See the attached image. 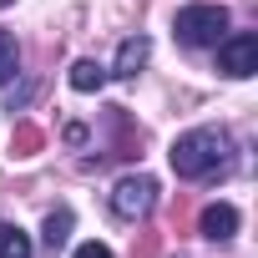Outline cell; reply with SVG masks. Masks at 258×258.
<instances>
[{"mask_svg":"<svg viewBox=\"0 0 258 258\" xmlns=\"http://www.w3.org/2000/svg\"><path fill=\"white\" fill-rule=\"evenodd\" d=\"M167 157H172V172L177 177L198 182V177H213V172H223L233 162V137L223 132V126H192V132H182L172 142Z\"/></svg>","mask_w":258,"mask_h":258,"instance_id":"6da1fadb","label":"cell"},{"mask_svg":"<svg viewBox=\"0 0 258 258\" xmlns=\"http://www.w3.org/2000/svg\"><path fill=\"white\" fill-rule=\"evenodd\" d=\"M223 36H228L223 6H182L177 11V41L182 46H218Z\"/></svg>","mask_w":258,"mask_h":258,"instance_id":"7a4b0ae2","label":"cell"},{"mask_svg":"<svg viewBox=\"0 0 258 258\" xmlns=\"http://www.w3.org/2000/svg\"><path fill=\"white\" fill-rule=\"evenodd\" d=\"M152 208H157V182H152L147 172H126V177H116V187H111V213H116V218L137 223V218H147Z\"/></svg>","mask_w":258,"mask_h":258,"instance_id":"3957f363","label":"cell"},{"mask_svg":"<svg viewBox=\"0 0 258 258\" xmlns=\"http://www.w3.org/2000/svg\"><path fill=\"white\" fill-rule=\"evenodd\" d=\"M218 71L223 76H253L258 71V36L253 31H233V36H223L218 41Z\"/></svg>","mask_w":258,"mask_h":258,"instance_id":"277c9868","label":"cell"},{"mask_svg":"<svg viewBox=\"0 0 258 258\" xmlns=\"http://www.w3.org/2000/svg\"><path fill=\"white\" fill-rule=\"evenodd\" d=\"M198 228H203L208 243H228V238L238 233V208H233V203H208L203 218H198Z\"/></svg>","mask_w":258,"mask_h":258,"instance_id":"5b68a950","label":"cell"},{"mask_svg":"<svg viewBox=\"0 0 258 258\" xmlns=\"http://www.w3.org/2000/svg\"><path fill=\"white\" fill-rule=\"evenodd\" d=\"M147 56H152V41L147 36H126L121 46H116V61H111V76H121V81H132L142 66H147Z\"/></svg>","mask_w":258,"mask_h":258,"instance_id":"8992f818","label":"cell"},{"mask_svg":"<svg viewBox=\"0 0 258 258\" xmlns=\"http://www.w3.org/2000/svg\"><path fill=\"white\" fill-rule=\"evenodd\" d=\"M46 147V132L36 121H16V132H11V157H36Z\"/></svg>","mask_w":258,"mask_h":258,"instance_id":"52a82bcc","label":"cell"},{"mask_svg":"<svg viewBox=\"0 0 258 258\" xmlns=\"http://www.w3.org/2000/svg\"><path fill=\"white\" fill-rule=\"evenodd\" d=\"M101 86H106V66H96L91 56H81V61L71 66V91H86V96H91V91H101Z\"/></svg>","mask_w":258,"mask_h":258,"instance_id":"ba28073f","label":"cell"},{"mask_svg":"<svg viewBox=\"0 0 258 258\" xmlns=\"http://www.w3.org/2000/svg\"><path fill=\"white\" fill-rule=\"evenodd\" d=\"M31 253H36V243H31V233H26V228L0 223V258H31Z\"/></svg>","mask_w":258,"mask_h":258,"instance_id":"9c48e42d","label":"cell"},{"mask_svg":"<svg viewBox=\"0 0 258 258\" xmlns=\"http://www.w3.org/2000/svg\"><path fill=\"white\" fill-rule=\"evenodd\" d=\"M16 71H21V46H16L11 31H0V86H6Z\"/></svg>","mask_w":258,"mask_h":258,"instance_id":"30bf717a","label":"cell"},{"mask_svg":"<svg viewBox=\"0 0 258 258\" xmlns=\"http://www.w3.org/2000/svg\"><path fill=\"white\" fill-rule=\"evenodd\" d=\"M66 238H71V208H56V213L46 218V248L56 253V248H61Z\"/></svg>","mask_w":258,"mask_h":258,"instance_id":"8fae6325","label":"cell"},{"mask_svg":"<svg viewBox=\"0 0 258 258\" xmlns=\"http://www.w3.org/2000/svg\"><path fill=\"white\" fill-rule=\"evenodd\" d=\"M157 243L162 233H142V243H132V258H157Z\"/></svg>","mask_w":258,"mask_h":258,"instance_id":"7c38bea8","label":"cell"},{"mask_svg":"<svg viewBox=\"0 0 258 258\" xmlns=\"http://www.w3.org/2000/svg\"><path fill=\"white\" fill-rule=\"evenodd\" d=\"M71 258H111V248H106V243H81Z\"/></svg>","mask_w":258,"mask_h":258,"instance_id":"4fadbf2b","label":"cell"},{"mask_svg":"<svg viewBox=\"0 0 258 258\" xmlns=\"http://www.w3.org/2000/svg\"><path fill=\"white\" fill-rule=\"evenodd\" d=\"M6 6H16V0H0V11H6Z\"/></svg>","mask_w":258,"mask_h":258,"instance_id":"5bb4252c","label":"cell"}]
</instances>
